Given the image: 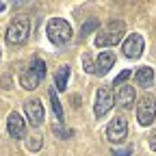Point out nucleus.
Returning <instances> with one entry per match:
<instances>
[{
  "label": "nucleus",
  "mask_w": 156,
  "mask_h": 156,
  "mask_svg": "<svg viewBox=\"0 0 156 156\" xmlns=\"http://www.w3.org/2000/svg\"><path fill=\"white\" fill-rule=\"evenodd\" d=\"M130 74H132L130 69H124V72H122L119 76H117V78H115V85H117V87H119V85H124V83L128 80V78H130Z\"/></svg>",
  "instance_id": "18"
},
{
  "label": "nucleus",
  "mask_w": 156,
  "mask_h": 156,
  "mask_svg": "<svg viewBox=\"0 0 156 156\" xmlns=\"http://www.w3.org/2000/svg\"><path fill=\"white\" fill-rule=\"evenodd\" d=\"M134 87L130 85H119V89H117V95H115V102L117 106L122 108H132L134 106Z\"/></svg>",
  "instance_id": "12"
},
{
  "label": "nucleus",
  "mask_w": 156,
  "mask_h": 156,
  "mask_svg": "<svg viewBox=\"0 0 156 156\" xmlns=\"http://www.w3.org/2000/svg\"><path fill=\"white\" fill-rule=\"evenodd\" d=\"M26 147H28L30 152H37V150H41V136H39V134L30 136V139L26 141Z\"/></svg>",
  "instance_id": "17"
},
{
  "label": "nucleus",
  "mask_w": 156,
  "mask_h": 156,
  "mask_svg": "<svg viewBox=\"0 0 156 156\" xmlns=\"http://www.w3.org/2000/svg\"><path fill=\"white\" fill-rule=\"evenodd\" d=\"M126 134H128V122H126V117L122 115H117L111 119L108 128H106V139L111 143H122L126 139Z\"/></svg>",
  "instance_id": "7"
},
{
  "label": "nucleus",
  "mask_w": 156,
  "mask_h": 156,
  "mask_svg": "<svg viewBox=\"0 0 156 156\" xmlns=\"http://www.w3.org/2000/svg\"><path fill=\"white\" fill-rule=\"evenodd\" d=\"M83 65H85V69L89 72V74H93V61H91V56H89V52L83 56Z\"/></svg>",
  "instance_id": "19"
},
{
  "label": "nucleus",
  "mask_w": 156,
  "mask_h": 156,
  "mask_svg": "<svg viewBox=\"0 0 156 156\" xmlns=\"http://www.w3.org/2000/svg\"><path fill=\"white\" fill-rule=\"evenodd\" d=\"M147 141H150V150L156 152V130H152V134H150V139H147Z\"/></svg>",
  "instance_id": "20"
},
{
  "label": "nucleus",
  "mask_w": 156,
  "mask_h": 156,
  "mask_svg": "<svg viewBox=\"0 0 156 156\" xmlns=\"http://www.w3.org/2000/svg\"><path fill=\"white\" fill-rule=\"evenodd\" d=\"M24 111H26V117H28V124L30 126H35V128H39L44 124V104H41V100L39 98H30V100L24 104Z\"/></svg>",
  "instance_id": "9"
},
{
  "label": "nucleus",
  "mask_w": 156,
  "mask_h": 156,
  "mask_svg": "<svg viewBox=\"0 0 156 156\" xmlns=\"http://www.w3.org/2000/svg\"><path fill=\"white\" fill-rule=\"evenodd\" d=\"M115 156H130V147H126L124 152H115Z\"/></svg>",
  "instance_id": "22"
},
{
  "label": "nucleus",
  "mask_w": 156,
  "mask_h": 156,
  "mask_svg": "<svg viewBox=\"0 0 156 156\" xmlns=\"http://www.w3.org/2000/svg\"><path fill=\"white\" fill-rule=\"evenodd\" d=\"M113 104H115L113 91H111L108 87H100V89H98V93H95V106H93L95 117H104V115L113 108Z\"/></svg>",
  "instance_id": "6"
},
{
  "label": "nucleus",
  "mask_w": 156,
  "mask_h": 156,
  "mask_svg": "<svg viewBox=\"0 0 156 156\" xmlns=\"http://www.w3.org/2000/svg\"><path fill=\"white\" fill-rule=\"evenodd\" d=\"M46 78V63L41 61V58H33L30 65L22 72V76H20V85H22L24 89L33 91L39 87V83H41Z\"/></svg>",
  "instance_id": "2"
},
{
  "label": "nucleus",
  "mask_w": 156,
  "mask_h": 156,
  "mask_svg": "<svg viewBox=\"0 0 156 156\" xmlns=\"http://www.w3.org/2000/svg\"><path fill=\"white\" fill-rule=\"evenodd\" d=\"M7 130L9 134L13 136V139H24L26 136V122H24V117L20 115V113H9L7 117Z\"/></svg>",
  "instance_id": "10"
},
{
  "label": "nucleus",
  "mask_w": 156,
  "mask_h": 156,
  "mask_svg": "<svg viewBox=\"0 0 156 156\" xmlns=\"http://www.w3.org/2000/svg\"><path fill=\"white\" fill-rule=\"evenodd\" d=\"M156 117V98L154 95H143L139 100V106H136V122L141 126H152Z\"/></svg>",
  "instance_id": "5"
},
{
  "label": "nucleus",
  "mask_w": 156,
  "mask_h": 156,
  "mask_svg": "<svg viewBox=\"0 0 156 156\" xmlns=\"http://www.w3.org/2000/svg\"><path fill=\"white\" fill-rule=\"evenodd\" d=\"M115 65V54L111 50H104L95 56V61H93V74L95 76H104L111 67Z\"/></svg>",
  "instance_id": "11"
},
{
  "label": "nucleus",
  "mask_w": 156,
  "mask_h": 156,
  "mask_svg": "<svg viewBox=\"0 0 156 156\" xmlns=\"http://www.w3.org/2000/svg\"><path fill=\"white\" fill-rule=\"evenodd\" d=\"M98 26H100V22H98L95 17H91V20H87V22L83 24V28H80V37H87L89 33H93Z\"/></svg>",
  "instance_id": "16"
},
{
  "label": "nucleus",
  "mask_w": 156,
  "mask_h": 156,
  "mask_svg": "<svg viewBox=\"0 0 156 156\" xmlns=\"http://www.w3.org/2000/svg\"><path fill=\"white\" fill-rule=\"evenodd\" d=\"M5 9H7V7H5V5H2V2H0V13H2V11H5Z\"/></svg>",
  "instance_id": "23"
},
{
  "label": "nucleus",
  "mask_w": 156,
  "mask_h": 156,
  "mask_svg": "<svg viewBox=\"0 0 156 156\" xmlns=\"http://www.w3.org/2000/svg\"><path fill=\"white\" fill-rule=\"evenodd\" d=\"M69 74H72L69 65H61L54 72V87H56V91H65L67 80H69Z\"/></svg>",
  "instance_id": "13"
},
{
  "label": "nucleus",
  "mask_w": 156,
  "mask_h": 156,
  "mask_svg": "<svg viewBox=\"0 0 156 156\" xmlns=\"http://www.w3.org/2000/svg\"><path fill=\"white\" fill-rule=\"evenodd\" d=\"M134 80H136V85L143 87V89L152 87V83H154V69H152V67H141V69H136Z\"/></svg>",
  "instance_id": "14"
},
{
  "label": "nucleus",
  "mask_w": 156,
  "mask_h": 156,
  "mask_svg": "<svg viewBox=\"0 0 156 156\" xmlns=\"http://www.w3.org/2000/svg\"><path fill=\"white\" fill-rule=\"evenodd\" d=\"M28 33H30V20L28 17H13L11 24L7 26V33H5L7 44H11V46L24 44L28 39Z\"/></svg>",
  "instance_id": "4"
},
{
  "label": "nucleus",
  "mask_w": 156,
  "mask_h": 156,
  "mask_svg": "<svg viewBox=\"0 0 156 156\" xmlns=\"http://www.w3.org/2000/svg\"><path fill=\"white\" fill-rule=\"evenodd\" d=\"M50 102H52V111H54V115H56V119L63 124L65 115H63V106H61V102H58V95H56V87L50 89Z\"/></svg>",
  "instance_id": "15"
},
{
  "label": "nucleus",
  "mask_w": 156,
  "mask_h": 156,
  "mask_svg": "<svg viewBox=\"0 0 156 156\" xmlns=\"http://www.w3.org/2000/svg\"><path fill=\"white\" fill-rule=\"evenodd\" d=\"M46 33H48V39L54 46H65V44L72 41V26L63 17H52L46 26Z\"/></svg>",
  "instance_id": "3"
},
{
  "label": "nucleus",
  "mask_w": 156,
  "mask_h": 156,
  "mask_svg": "<svg viewBox=\"0 0 156 156\" xmlns=\"http://www.w3.org/2000/svg\"><path fill=\"white\" fill-rule=\"evenodd\" d=\"M28 2V0H9V5L13 7V9H17V7H24Z\"/></svg>",
  "instance_id": "21"
},
{
  "label": "nucleus",
  "mask_w": 156,
  "mask_h": 156,
  "mask_svg": "<svg viewBox=\"0 0 156 156\" xmlns=\"http://www.w3.org/2000/svg\"><path fill=\"white\" fill-rule=\"evenodd\" d=\"M124 33H126V24L122 22V20H111L102 30H98L95 46L98 48H111V46H115V44L122 41Z\"/></svg>",
  "instance_id": "1"
},
{
  "label": "nucleus",
  "mask_w": 156,
  "mask_h": 156,
  "mask_svg": "<svg viewBox=\"0 0 156 156\" xmlns=\"http://www.w3.org/2000/svg\"><path fill=\"white\" fill-rule=\"evenodd\" d=\"M143 48H145V41H143V37L139 33H132L124 39V44H122V52L126 58H139L143 54Z\"/></svg>",
  "instance_id": "8"
}]
</instances>
